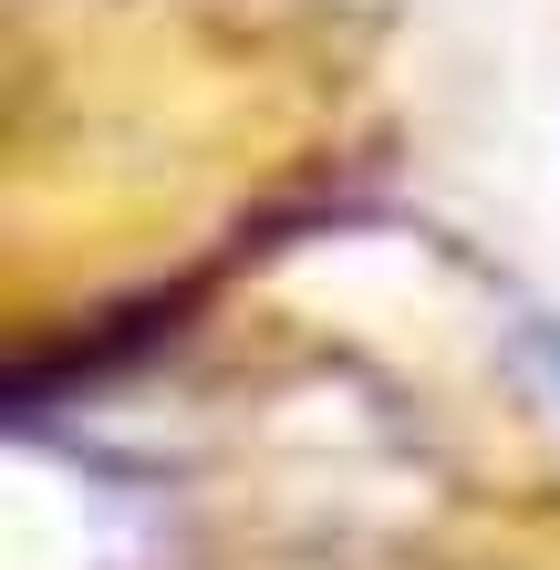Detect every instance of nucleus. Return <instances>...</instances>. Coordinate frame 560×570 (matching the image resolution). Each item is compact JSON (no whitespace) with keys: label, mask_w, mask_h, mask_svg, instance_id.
<instances>
[{"label":"nucleus","mask_w":560,"mask_h":570,"mask_svg":"<svg viewBox=\"0 0 560 570\" xmlns=\"http://www.w3.org/2000/svg\"><path fill=\"white\" fill-rule=\"evenodd\" d=\"M530 374L560 394V322H530Z\"/></svg>","instance_id":"obj_1"}]
</instances>
